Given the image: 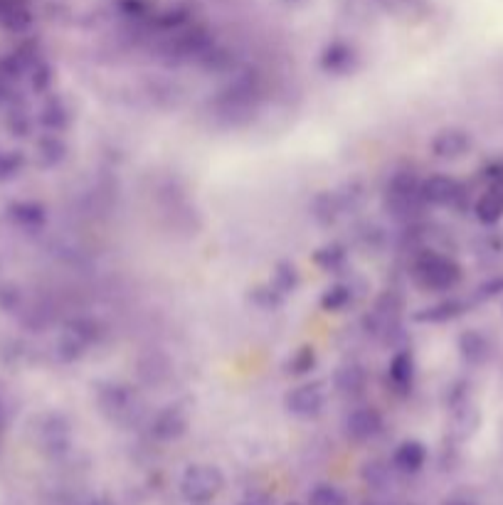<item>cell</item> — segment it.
<instances>
[{"instance_id":"6da1fadb","label":"cell","mask_w":503,"mask_h":505,"mask_svg":"<svg viewBox=\"0 0 503 505\" xmlns=\"http://www.w3.org/2000/svg\"><path fill=\"white\" fill-rule=\"evenodd\" d=\"M412 279L425 292H452L461 282V266L439 252H422L412 262Z\"/></svg>"},{"instance_id":"7a4b0ae2","label":"cell","mask_w":503,"mask_h":505,"mask_svg":"<svg viewBox=\"0 0 503 505\" xmlns=\"http://www.w3.org/2000/svg\"><path fill=\"white\" fill-rule=\"evenodd\" d=\"M419 185L422 183L407 171L395 173L390 178L387 188H385V207L395 220H412L422 213V207H427Z\"/></svg>"},{"instance_id":"3957f363","label":"cell","mask_w":503,"mask_h":505,"mask_svg":"<svg viewBox=\"0 0 503 505\" xmlns=\"http://www.w3.org/2000/svg\"><path fill=\"white\" fill-rule=\"evenodd\" d=\"M225 489V476L213 463H196L188 466L180 479V496L193 505L213 503Z\"/></svg>"},{"instance_id":"277c9868","label":"cell","mask_w":503,"mask_h":505,"mask_svg":"<svg viewBox=\"0 0 503 505\" xmlns=\"http://www.w3.org/2000/svg\"><path fill=\"white\" fill-rule=\"evenodd\" d=\"M96 404L106 420L116 421V424H126V421L136 420V414L141 411V402H138L136 392L124 382H99L96 385Z\"/></svg>"},{"instance_id":"5b68a950","label":"cell","mask_w":503,"mask_h":505,"mask_svg":"<svg viewBox=\"0 0 503 505\" xmlns=\"http://www.w3.org/2000/svg\"><path fill=\"white\" fill-rule=\"evenodd\" d=\"M96 323L89 321V318H82V321H75L69 323L67 331H62V335L57 338V345H55V355L62 360V362H75L85 355L92 345L96 342Z\"/></svg>"},{"instance_id":"8992f818","label":"cell","mask_w":503,"mask_h":505,"mask_svg":"<svg viewBox=\"0 0 503 505\" xmlns=\"http://www.w3.org/2000/svg\"><path fill=\"white\" fill-rule=\"evenodd\" d=\"M400 313H402V299L395 292H385L380 299L373 303V309L367 311L366 326L367 333H373L376 338H387L400 328Z\"/></svg>"},{"instance_id":"52a82bcc","label":"cell","mask_w":503,"mask_h":505,"mask_svg":"<svg viewBox=\"0 0 503 505\" xmlns=\"http://www.w3.org/2000/svg\"><path fill=\"white\" fill-rule=\"evenodd\" d=\"M324 382H304V385L294 387L287 394V411L299 417V420H316L326 407V390Z\"/></svg>"},{"instance_id":"ba28073f","label":"cell","mask_w":503,"mask_h":505,"mask_svg":"<svg viewBox=\"0 0 503 505\" xmlns=\"http://www.w3.org/2000/svg\"><path fill=\"white\" fill-rule=\"evenodd\" d=\"M343 431L350 441L356 444H366V441H373V439L383 431V414L370 407V404H363V407H356L346 414L343 420Z\"/></svg>"},{"instance_id":"9c48e42d","label":"cell","mask_w":503,"mask_h":505,"mask_svg":"<svg viewBox=\"0 0 503 505\" xmlns=\"http://www.w3.org/2000/svg\"><path fill=\"white\" fill-rule=\"evenodd\" d=\"M471 134L467 129H459V126H447V129H439L429 141V151L435 155L437 161H444V163H452V161H459L464 155L471 151Z\"/></svg>"},{"instance_id":"30bf717a","label":"cell","mask_w":503,"mask_h":505,"mask_svg":"<svg viewBox=\"0 0 503 505\" xmlns=\"http://www.w3.org/2000/svg\"><path fill=\"white\" fill-rule=\"evenodd\" d=\"M188 410H183L180 404H168L161 411H156V417L151 420V437L156 441H178L188 431Z\"/></svg>"},{"instance_id":"8fae6325","label":"cell","mask_w":503,"mask_h":505,"mask_svg":"<svg viewBox=\"0 0 503 505\" xmlns=\"http://www.w3.org/2000/svg\"><path fill=\"white\" fill-rule=\"evenodd\" d=\"M417 380V362L409 348H402L387 362V385L397 397H407Z\"/></svg>"},{"instance_id":"7c38bea8","label":"cell","mask_w":503,"mask_h":505,"mask_svg":"<svg viewBox=\"0 0 503 505\" xmlns=\"http://www.w3.org/2000/svg\"><path fill=\"white\" fill-rule=\"evenodd\" d=\"M37 437H40V446L50 456H62L67 454L69 446H72V427L62 414H47L37 429Z\"/></svg>"},{"instance_id":"4fadbf2b","label":"cell","mask_w":503,"mask_h":505,"mask_svg":"<svg viewBox=\"0 0 503 505\" xmlns=\"http://www.w3.org/2000/svg\"><path fill=\"white\" fill-rule=\"evenodd\" d=\"M318 67L324 69L326 74H331V77H348V74H353L358 69V52H356L353 45L336 40V43H331L321 52Z\"/></svg>"},{"instance_id":"5bb4252c","label":"cell","mask_w":503,"mask_h":505,"mask_svg":"<svg viewBox=\"0 0 503 505\" xmlns=\"http://www.w3.org/2000/svg\"><path fill=\"white\" fill-rule=\"evenodd\" d=\"M422 197H425L427 205H437V207H447V205H457V200L461 197V185L449 175H432L427 178L422 185Z\"/></svg>"},{"instance_id":"9a60e30c","label":"cell","mask_w":503,"mask_h":505,"mask_svg":"<svg viewBox=\"0 0 503 505\" xmlns=\"http://www.w3.org/2000/svg\"><path fill=\"white\" fill-rule=\"evenodd\" d=\"M367 387V372L358 362H346L333 372V390L346 397V400H356L366 392Z\"/></svg>"},{"instance_id":"2e32d148","label":"cell","mask_w":503,"mask_h":505,"mask_svg":"<svg viewBox=\"0 0 503 505\" xmlns=\"http://www.w3.org/2000/svg\"><path fill=\"white\" fill-rule=\"evenodd\" d=\"M427 461V446L417 439H405L393 451V469L397 473H417Z\"/></svg>"},{"instance_id":"e0dca14e","label":"cell","mask_w":503,"mask_h":505,"mask_svg":"<svg viewBox=\"0 0 503 505\" xmlns=\"http://www.w3.org/2000/svg\"><path fill=\"white\" fill-rule=\"evenodd\" d=\"M478 223L496 224L503 217V183H491L474 205Z\"/></svg>"},{"instance_id":"ac0fdd59","label":"cell","mask_w":503,"mask_h":505,"mask_svg":"<svg viewBox=\"0 0 503 505\" xmlns=\"http://www.w3.org/2000/svg\"><path fill=\"white\" fill-rule=\"evenodd\" d=\"M40 121H43V126L50 131V134H62V131H67L69 124H72V109H69L67 102H65L62 96H50L47 104L43 106Z\"/></svg>"},{"instance_id":"d6986e66","label":"cell","mask_w":503,"mask_h":505,"mask_svg":"<svg viewBox=\"0 0 503 505\" xmlns=\"http://www.w3.org/2000/svg\"><path fill=\"white\" fill-rule=\"evenodd\" d=\"M67 155V144L62 141L57 134H47L37 141V148H35V161L40 168H55L60 165Z\"/></svg>"},{"instance_id":"ffe728a7","label":"cell","mask_w":503,"mask_h":505,"mask_svg":"<svg viewBox=\"0 0 503 505\" xmlns=\"http://www.w3.org/2000/svg\"><path fill=\"white\" fill-rule=\"evenodd\" d=\"M459 352L461 358L469 365H481L488 358V341L487 335L478 333L477 328H469L467 333L459 335Z\"/></svg>"},{"instance_id":"44dd1931","label":"cell","mask_w":503,"mask_h":505,"mask_svg":"<svg viewBox=\"0 0 503 505\" xmlns=\"http://www.w3.org/2000/svg\"><path fill=\"white\" fill-rule=\"evenodd\" d=\"M314 264L328 274H341L348 264V249L341 242H331L314 254Z\"/></svg>"},{"instance_id":"7402d4cb","label":"cell","mask_w":503,"mask_h":505,"mask_svg":"<svg viewBox=\"0 0 503 505\" xmlns=\"http://www.w3.org/2000/svg\"><path fill=\"white\" fill-rule=\"evenodd\" d=\"M360 476L366 480V486H370L373 490H387L393 486V479H395V469L393 463H385V461H367L363 463V469H360Z\"/></svg>"},{"instance_id":"603a6c76","label":"cell","mask_w":503,"mask_h":505,"mask_svg":"<svg viewBox=\"0 0 503 505\" xmlns=\"http://www.w3.org/2000/svg\"><path fill=\"white\" fill-rule=\"evenodd\" d=\"M353 299H356V289L350 283H331L321 296V309L328 311V313H341L353 303Z\"/></svg>"},{"instance_id":"cb8c5ba5","label":"cell","mask_w":503,"mask_h":505,"mask_svg":"<svg viewBox=\"0 0 503 505\" xmlns=\"http://www.w3.org/2000/svg\"><path fill=\"white\" fill-rule=\"evenodd\" d=\"M461 309H464L461 301H442V303H435V306L415 313V321H419V323H442V321H449V318H457L459 313H464Z\"/></svg>"},{"instance_id":"d4e9b609","label":"cell","mask_w":503,"mask_h":505,"mask_svg":"<svg viewBox=\"0 0 503 505\" xmlns=\"http://www.w3.org/2000/svg\"><path fill=\"white\" fill-rule=\"evenodd\" d=\"M269 283L287 299V296L297 292V286H299V269H297V264H291V262H279L277 269H274Z\"/></svg>"},{"instance_id":"484cf974","label":"cell","mask_w":503,"mask_h":505,"mask_svg":"<svg viewBox=\"0 0 503 505\" xmlns=\"http://www.w3.org/2000/svg\"><path fill=\"white\" fill-rule=\"evenodd\" d=\"M10 214L25 230H37L45 224V207L40 203H17L10 207Z\"/></svg>"},{"instance_id":"4316f807","label":"cell","mask_w":503,"mask_h":505,"mask_svg":"<svg viewBox=\"0 0 503 505\" xmlns=\"http://www.w3.org/2000/svg\"><path fill=\"white\" fill-rule=\"evenodd\" d=\"M478 427V411L469 402L459 404L452 410V431L459 439H467Z\"/></svg>"},{"instance_id":"83f0119b","label":"cell","mask_w":503,"mask_h":505,"mask_svg":"<svg viewBox=\"0 0 503 505\" xmlns=\"http://www.w3.org/2000/svg\"><path fill=\"white\" fill-rule=\"evenodd\" d=\"M316 368V351L314 345H301L299 351L294 352L287 362V372L291 377H304L311 375Z\"/></svg>"},{"instance_id":"f1b7e54d","label":"cell","mask_w":503,"mask_h":505,"mask_svg":"<svg viewBox=\"0 0 503 505\" xmlns=\"http://www.w3.org/2000/svg\"><path fill=\"white\" fill-rule=\"evenodd\" d=\"M308 505H348V498L338 486L333 483H318L308 493Z\"/></svg>"},{"instance_id":"f546056e","label":"cell","mask_w":503,"mask_h":505,"mask_svg":"<svg viewBox=\"0 0 503 505\" xmlns=\"http://www.w3.org/2000/svg\"><path fill=\"white\" fill-rule=\"evenodd\" d=\"M249 299H252V303H255L257 309H262V311H274V309H279V306L284 303V296L274 289L272 283L255 286L252 293H249Z\"/></svg>"},{"instance_id":"4dcf8cb0","label":"cell","mask_w":503,"mask_h":505,"mask_svg":"<svg viewBox=\"0 0 503 505\" xmlns=\"http://www.w3.org/2000/svg\"><path fill=\"white\" fill-rule=\"evenodd\" d=\"M52 67L50 64H45V62H37L33 67V86L37 92H47L52 84Z\"/></svg>"},{"instance_id":"1f68e13d","label":"cell","mask_w":503,"mask_h":505,"mask_svg":"<svg viewBox=\"0 0 503 505\" xmlns=\"http://www.w3.org/2000/svg\"><path fill=\"white\" fill-rule=\"evenodd\" d=\"M23 165V158L15 153H0V178H10V175H17Z\"/></svg>"},{"instance_id":"d6a6232c","label":"cell","mask_w":503,"mask_h":505,"mask_svg":"<svg viewBox=\"0 0 503 505\" xmlns=\"http://www.w3.org/2000/svg\"><path fill=\"white\" fill-rule=\"evenodd\" d=\"M239 505H274V498L269 493H262V490H255L239 500Z\"/></svg>"},{"instance_id":"836d02e7","label":"cell","mask_w":503,"mask_h":505,"mask_svg":"<svg viewBox=\"0 0 503 505\" xmlns=\"http://www.w3.org/2000/svg\"><path fill=\"white\" fill-rule=\"evenodd\" d=\"M86 505H111L109 500H104V498H95V500H89Z\"/></svg>"},{"instance_id":"e575fe53","label":"cell","mask_w":503,"mask_h":505,"mask_svg":"<svg viewBox=\"0 0 503 505\" xmlns=\"http://www.w3.org/2000/svg\"><path fill=\"white\" fill-rule=\"evenodd\" d=\"M449 505H469V503H461V500H454V503H449Z\"/></svg>"},{"instance_id":"d590c367","label":"cell","mask_w":503,"mask_h":505,"mask_svg":"<svg viewBox=\"0 0 503 505\" xmlns=\"http://www.w3.org/2000/svg\"><path fill=\"white\" fill-rule=\"evenodd\" d=\"M287 505H299V503H287Z\"/></svg>"},{"instance_id":"8d00e7d4","label":"cell","mask_w":503,"mask_h":505,"mask_svg":"<svg viewBox=\"0 0 503 505\" xmlns=\"http://www.w3.org/2000/svg\"><path fill=\"white\" fill-rule=\"evenodd\" d=\"M366 505H377V503H366Z\"/></svg>"}]
</instances>
